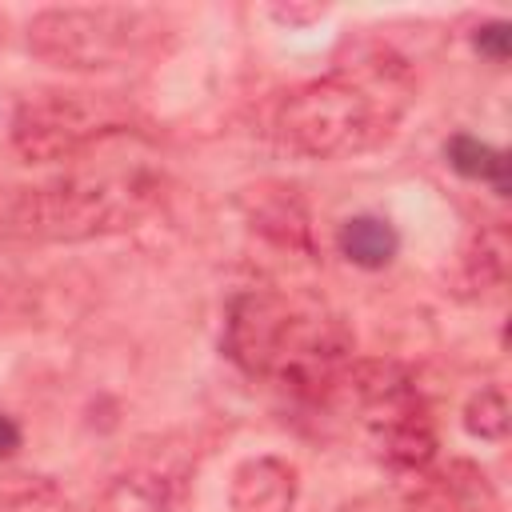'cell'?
<instances>
[{
  "mask_svg": "<svg viewBox=\"0 0 512 512\" xmlns=\"http://www.w3.org/2000/svg\"><path fill=\"white\" fill-rule=\"evenodd\" d=\"M124 136V132H120ZM120 136L100 140L92 160L44 184L0 192V236L16 240H92L136 228L164 196V172L140 152H112Z\"/></svg>",
  "mask_w": 512,
  "mask_h": 512,
  "instance_id": "cell-1",
  "label": "cell"
},
{
  "mask_svg": "<svg viewBox=\"0 0 512 512\" xmlns=\"http://www.w3.org/2000/svg\"><path fill=\"white\" fill-rule=\"evenodd\" d=\"M244 220L252 232H260L264 240H272L276 248L288 252H312V224H308V208L296 196L292 184L280 180H260L252 188H244L236 196Z\"/></svg>",
  "mask_w": 512,
  "mask_h": 512,
  "instance_id": "cell-7",
  "label": "cell"
},
{
  "mask_svg": "<svg viewBox=\"0 0 512 512\" xmlns=\"http://www.w3.org/2000/svg\"><path fill=\"white\" fill-rule=\"evenodd\" d=\"M444 156H448V168H456L460 176L492 184L496 196H508V188H512L508 184V152H500V148H492L468 132H456V136H448Z\"/></svg>",
  "mask_w": 512,
  "mask_h": 512,
  "instance_id": "cell-11",
  "label": "cell"
},
{
  "mask_svg": "<svg viewBox=\"0 0 512 512\" xmlns=\"http://www.w3.org/2000/svg\"><path fill=\"white\" fill-rule=\"evenodd\" d=\"M412 100V76L400 56L380 44L356 48L352 64L292 88L276 108V136L308 160H340L392 136Z\"/></svg>",
  "mask_w": 512,
  "mask_h": 512,
  "instance_id": "cell-2",
  "label": "cell"
},
{
  "mask_svg": "<svg viewBox=\"0 0 512 512\" xmlns=\"http://www.w3.org/2000/svg\"><path fill=\"white\" fill-rule=\"evenodd\" d=\"M172 492L156 472H124L116 476L92 504V512H168Z\"/></svg>",
  "mask_w": 512,
  "mask_h": 512,
  "instance_id": "cell-12",
  "label": "cell"
},
{
  "mask_svg": "<svg viewBox=\"0 0 512 512\" xmlns=\"http://www.w3.org/2000/svg\"><path fill=\"white\" fill-rule=\"evenodd\" d=\"M20 444H24L20 424H16L8 412H0V460H12V456L20 452Z\"/></svg>",
  "mask_w": 512,
  "mask_h": 512,
  "instance_id": "cell-16",
  "label": "cell"
},
{
  "mask_svg": "<svg viewBox=\"0 0 512 512\" xmlns=\"http://www.w3.org/2000/svg\"><path fill=\"white\" fill-rule=\"evenodd\" d=\"M292 316H296V304L276 292L252 288L232 296L224 316V356L248 376H268L292 328Z\"/></svg>",
  "mask_w": 512,
  "mask_h": 512,
  "instance_id": "cell-5",
  "label": "cell"
},
{
  "mask_svg": "<svg viewBox=\"0 0 512 512\" xmlns=\"http://www.w3.org/2000/svg\"><path fill=\"white\" fill-rule=\"evenodd\" d=\"M0 36H4V16H0Z\"/></svg>",
  "mask_w": 512,
  "mask_h": 512,
  "instance_id": "cell-18",
  "label": "cell"
},
{
  "mask_svg": "<svg viewBox=\"0 0 512 512\" xmlns=\"http://www.w3.org/2000/svg\"><path fill=\"white\" fill-rule=\"evenodd\" d=\"M324 12H328L324 4H312V8H296V4L284 8V4H276V8H272V16L284 20V24H308V20H320Z\"/></svg>",
  "mask_w": 512,
  "mask_h": 512,
  "instance_id": "cell-17",
  "label": "cell"
},
{
  "mask_svg": "<svg viewBox=\"0 0 512 512\" xmlns=\"http://www.w3.org/2000/svg\"><path fill=\"white\" fill-rule=\"evenodd\" d=\"M300 492V472L280 456L244 460L232 472L228 504L232 512H292Z\"/></svg>",
  "mask_w": 512,
  "mask_h": 512,
  "instance_id": "cell-9",
  "label": "cell"
},
{
  "mask_svg": "<svg viewBox=\"0 0 512 512\" xmlns=\"http://www.w3.org/2000/svg\"><path fill=\"white\" fill-rule=\"evenodd\" d=\"M372 432V444L384 464L400 472H424L436 460V424L428 416V404L420 396L396 404L392 412L364 424Z\"/></svg>",
  "mask_w": 512,
  "mask_h": 512,
  "instance_id": "cell-8",
  "label": "cell"
},
{
  "mask_svg": "<svg viewBox=\"0 0 512 512\" xmlns=\"http://www.w3.org/2000/svg\"><path fill=\"white\" fill-rule=\"evenodd\" d=\"M132 108L120 92L88 88H48L16 104L12 112V148L32 164L76 160L108 136L128 132Z\"/></svg>",
  "mask_w": 512,
  "mask_h": 512,
  "instance_id": "cell-4",
  "label": "cell"
},
{
  "mask_svg": "<svg viewBox=\"0 0 512 512\" xmlns=\"http://www.w3.org/2000/svg\"><path fill=\"white\" fill-rule=\"evenodd\" d=\"M164 20L148 8H44L28 20V52L68 72H108L156 48Z\"/></svg>",
  "mask_w": 512,
  "mask_h": 512,
  "instance_id": "cell-3",
  "label": "cell"
},
{
  "mask_svg": "<svg viewBox=\"0 0 512 512\" xmlns=\"http://www.w3.org/2000/svg\"><path fill=\"white\" fill-rule=\"evenodd\" d=\"M404 512H496V488L472 460L424 468L404 500Z\"/></svg>",
  "mask_w": 512,
  "mask_h": 512,
  "instance_id": "cell-6",
  "label": "cell"
},
{
  "mask_svg": "<svg viewBox=\"0 0 512 512\" xmlns=\"http://www.w3.org/2000/svg\"><path fill=\"white\" fill-rule=\"evenodd\" d=\"M336 248L348 264L356 268H388L400 252V236L396 228L384 220V216H372V212H360V216H348L340 228H336Z\"/></svg>",
  "mask_w": 512,
  "mask_h": 512,
  "instance_id": "cell-10",
  "label": "cell"
},
{
  "mask_svg": "<svg viewBox=\"0 0 512 512\" xmlns=\"http://www.w3.org/2000/svg\"><path fill=\"white\" fill-rule=\"evenodd\" d=\"M508 424H512V408H508L504 388L488 384V388H480V392L468 396V404H464V428H468V436H476V440H504L508 436Z\"/></svg>",
  "mask_w": 512,
  "mask_h": 512,
  "instance_id": "cell-13",
  "label": "cell"
},
{
  "mask_svg": "<svg viewBox=\"0 0 512 512\" xmlns=\"http://www.w3.org/2000/svg\"><path fill=\"white\" fill-rule=\"evenodd\" d=\"M472 48H476L480 56H488L492 64H504L508 52H512V24H508V20H488V24H480V28L472 32Z\"/></svg>",
  "mask_w": 512,
  "mask_h": 512,
  "instance_id": "cell-15",
  "label": "cell"
},
{
  "mask_svg": "<svg viewBox=\"0 0 512 512\" xmlns=\"http://www.w3.org/2000/svg\"><path fill=\"white\" fill-rule=\"evenodd\" d=\"M464 268H468L472 288H500L504 276H508V244H504V236L500 232L476 236V244L464 256Z\"/></svg>",
  "mask_w": 512,
  "mask_h": 512,
  "instance_id": "cell-14",
  "label": "cell"
}]
</instances>
